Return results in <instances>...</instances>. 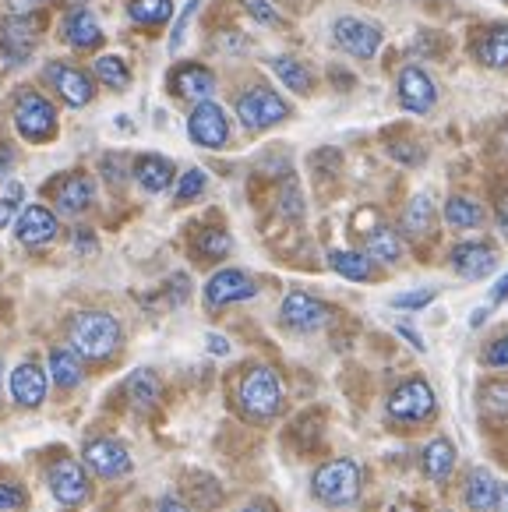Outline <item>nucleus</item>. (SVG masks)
Here are the masks:
<instances>
[{
    "mask_svg": "<svg viewBox=\"0 0 508 512\" xmlns=\"http://www.w3.org/2000/svg\"><path fill=\"white\" fill-rule=\"evenodd\" d=\"M120 325L106 311H82L71 318V347L89 361H106L120 350Z\"/></svg>",
    "mask_w": 508,
    "mask_h": 512,
    "instance_id": "f257e3e1",
    "label": "nucleus"
},
{
    "mask_svg": "<svg viewBox=\"0 0 508 512\" xmlns=\"http://www.w3.org/2000/svg\"><path fill=\"white\" fill-rule=\"evenodd\" d=\"M240 407L254 421H269L283 407V378L269 368V364H258L240 378Z\"/></svg>",
    "mask_w": 508,
    "mask_h": 512,
    "instance_id": "f03ea898",
    "label": "nucleus"
},
{
    "mask_svg": "<svg viewBox=\"0 0 508 512\" xmlns=\"http://www.w3.org/2000/svg\"><path fill=\"white\" fill-rule=\"evenodd\" d=\"M360 484H364V474L353 460H332L325 467L314 470L311 477V491L322 505H332V509H343V505L357 502Z\"/></svg>",
    "mask_w": 508,
    "mask_h": 512,
    "instance_id": "7ed1b4c3",
    "label": "nucleus"
},
{
    "mask_svg": "<svg viewBox=\"0 0 508 512\" xmlns=\"http://www.w3.org/2000/svg\"><path fill=\"white\" fill-rule=\"evenodd\" d=\"M15 128L29 142H50L57 135V106L36 89H25L15 99Z\"/></svg>",
    "mask_w": 508,
    "mask_h": 512,
    "instance_id": "20e7f679",
    "label": "nucleus"
},
{
    "mask_svg": "<svg viewBox=\"0 0 508 512\" xmlns=\"http://www.w3.org/2000/svg\"><path fill=\"white\" fill-rule=\"evenodd\" d=\"M286 113H290V106H286L272 89H265V85H258V89H247L244 96L237 99V117H240V124H244L247 131L272 128V124L286 121Z\"/></svg>",
    "mask_w": 508,
    "mask_h": 512,
    "instance_id": "39448f33",
    "label": "nucleus"
},
{
    "mask_svg": "<svg viewBox=\"0 0 508 512\" xmlns=\"http://www.w3.org/2000/svg\"><path fill=\"white\" fill-rule=\"evenodd\" d=\"M434 414V392L424 378H406L392 389L389 396V417L403 424H417V421H427Z\"/></svg>",
    "mask_w": 508,
    "mask_h": 512,
    "instance_id": "423d86ee",
    "label": "nucleus"
},
{
    "mask_svg": "<svg viewBox=\"0 0 508 512\" xmlns=\"http://www.w3.org/2000/svg\"><path fill=\"white\" fill-rule=\"evenodd\" d=\"M50 484V495L57 498V505L64 509H75L89 498V474H85V463L78 460H57L46 474Z\"/></svg>",
    "mask_w": 508,
    "mask_h": 512,
    "instance_id": "0eeeda50",
    "label": "nucleus"
},
{
    "mask_svg": "<svg viewBox=\"0 0 508 512\" xmlns=\"http://www.w3.org/2000/svg\"><path fill=\"white\" fill-rule=\"evenodd\" d=\"M187 135H191L195 145H202V149H223L226 138H230V124H226L223 106L212 103V99L195 103V110L187 117Z\"/></svg>",
    "mask_w": 508,
    "mask_h": 512,
    "instance_id": "6e6552de",
    "label": "nucleus"
},
{
    "mask_svg": "<svg viewBox=\"0 0 508 512\" xmlns=\"http://www.w3.org/2000/svg\"><path fill=\"white\" fill-rule=\"evenodd\" d=\"M329 304L318 301V297L304 294V290H293V294L283 297V308H279V322L293 332H314L329 322Z\"/></svg>",
    "mask_w": 508,
    "mask_h": 512,
    "instance_id": "1a4fd4ad",
    "label": "nucleus"
},
{
    "mask_svg": "<svg viewBox=\"0 0 508 512\" xmlns=\"http://www.w3.org/2000/svg\"><path fill=\"white\" fill-rule=\"evenodd\" d=\"M85 463L103 481H117V477L131 474V452L117 438H92V442H85Z\"/></svg>",
    "mask_w": 508,
    "mask_h": 512,
    "instance_id": "9d476101",
    "label": "nucleus"
},
{
    "mask_svg": "<svg viewBox=\"0 0 508 512\" xmlns=\"http://www.w3.org/2000/svg\"><path fill=\"white\" fill-rule=\"evenodd\" d=\"M332 39L343 46L350 57H360V61H371L381 46V29L367 18H339L332 25Z\"/></svg>",
    "mask_w": 508,
    "mask_h": 512,
    "instance_id": "9b49d317",
    "label": "nucleus"
},
{
    "mask_svg": "<svg viewBox=\"0 0 508 512\" xmlns=\"http://www.w3.org/2000/svg\"><path fill=\"white\" fill-rule=\"evenodd\" d=\"M254 294H258L254 279L240 269H219L216 276L205 283V304H209V308H226V304L251 301Z\"/></svg>",
    "mask_w": 508,
    "mask_h": 512,
    "instance_id": "f8f14e48",
    "label": "nucleus"
},
{
    "mask_svg": "<svg viewBox=\"0 0 508 512\" xmlns=\"http://www.w3.org/2000/svg\"><path fill=\"white\" fill-rule=\"evenodd\" d=\"M46 82L60 92V99L68 106H89L92 96H96V85L75 64H46Z\"/></svg>",
    "mask_w": 508,
    "mask_h": 512,
    "instance_id": "ddd939ff",
    "label": "nucleus"
},
{
    "mask_svg": "<svg viewBox=\"0 0 508 512\" xmlns=\"http://www.w3.org/2000/svg\"><path fill=\"white\" fill-rule=\"evenodd\" d=\"M399 103L410 113H431L438 103V89H434L431 75L424 68H403L399 71Z\"/></svg>",
    "mask_w": 508,
    "mask_h": 512,
    "instance_id": "4468645a",
    "label": "nucleus"
},
{
    "mask_svg": "<svg viewBox=\"0 0 508 512\" xmlns=\"http://www.w3.org/2000/svg\"><path fill=\"white\" fill-rule=\"evenodd\" d=\"M15 234L25 248H43L57 237V216L46 205H25L15 223Z\"/></svg>",
    "mask_w": 508,
    "mask_h": 512,
    "instance_id": "2eb2a0df",
    "label": "nucleus"
},
{
    "mask_svg": "<svg viewBox=\"0 0 508 512\" xmlns=\"http://www.w3.org/2000/svg\"><path fill=\"white\" fill-rule=\"evenodd\" d=\"M494 265H498V255H494V248L487 241H466L452 251V269H456L463 279L491 276Z\"/></svg>",
    "mask_w": 508,
    "mask_h": 512,
    "instance_id": "dca6fc26",
    "label": "nucleus"
},
{
    "mask_svg": "<svg viewBox=\"0 0 508 512\" xmlns=\"http://www.w3.org/2000/svg\"><path fill=\"white\" fill-rule=\"evenodd\" d=\"M46 382H50V375H46L36 361H25V364H18V368L11 371V396H15L18 407L32 410V407H39V403L46 400Z\"/></svg>",
    "mask_w": 508,
    "mask_h": 512,
    "instance_id": "f3484780",
    "label": "nucleus"
},
{
    "mask_svg": "<svg viewBox=\"0 0 508 512\" xmlns=\"http://www.w3.org/2000/svg\"><path fill=\"white\" fill-rule=\"evenodd\" d=\"M498 491H501V484L494 481L491 470H484V467L470 470V474H466V484H463L466 509H473V512H498Z\"/></svg>",
    "mask_w": 508,
    "mask_h": 512,
    "instance_id": "a211bd4d",
    "label": "nucleus"
},
{
    "mask_svg": "<svg viewBox=\"0 0 508 512\" xmlns=\"http://www.w3.org/2000/svg\"><path fill=\"white\" fill-rule=\"evenodd\" d=\"M170 85L177 96L191 99V103H205V99L216 92V78H212V71L202 68V64H184V68H177Z\"/></svg>",
    "mask_w": 508,
    "mask_h": 512,
    "instance_id": "6ab92c4d",
    "label": "nucleus"
},
{
    "mask_svg": "<svg viewBox=\"0 0 508 512\" xmlns=\"http://www.w3.org/2000/svg\"><path fill=\"white\" fill-rule=\"evenodd\" d=\"M64 43L78 46V50H96L103 43V29H99L96 15H89L85 8H75L68 18H64V29H60Z\"/></svg>",
    "mask_w": 508,
    "mask_h": 512,
    "instance_id": "aec40b11",
    "label": "nucleus"
},
{
    "mask_svg": "<svg viewBox=\"0 0 508 512\" xmlns=\"http://www.w3.org/2000/svg\"><path fill=\"white\" fill-rule=\"evenodd\" d=\"M135 181L142 184L149 195H159V191H166L173 184V163L166 156H156V152L138 156L135 159Z\"/></svg>",
    "mask_w": 508,
    "mask_h": 512,
    "instance_id": "412c9836",
    "label": "nucleus"
},
{
    "mask_svg": "<svg viewBox=\"0 0 508 512\" xmlns=\"http://www.w3.org/2000/svg\"><path fill=\"white\" fill-rule=\"evenodd\" d=\"M92 202H96V184H92V177L75 174V177H68V181L60 184L57 209L64 212V216H78V212H85Z\"/></svg>",
    "mask_w": 508,
    "mask_h": 512,
    "instance_id": "4be33fe9",
    "label": "nucleus"
},
{
    "mask_svg": "<svg viewBox=\"0 0 508 512\" xmlns=\"http://www.w3.org/2000/svg\"><path fill=\"white\" fill-rule=\"evenodd\" d=\"M456 470V445L449 438H434L424 449V474L431 477L434 484H445Z\"/></svg>",
    "mask_w": 508,
    "mask_h": 512,
    "instance_id": "5701e85b",
    "label": "nucleus"
},
{
    "mask_svg": "<svg viewBox=\"0 0 508 512\" xmlns=\"http://www.w3.org/2000/svg\"><path fill=\"white\" fill-rule=\"evenodd\" d=\"M50 378L60 385V389H75V385L85 378L82 354L71 347H53L50 350Z\"/></svg>",
    "mask_w": 508,
    "mask_h": 512,
    "instance_id": "b1692460",
    "label": "nucleus"
},
{
    "mask_svg": "<svg viewBox=\"0 0 508 512\" xmlns=\"http://www.w3.org/2000/svg\"><path fill=\"white\" fill-rule=\"evenodd\" d=\"M124 392H127V400H131V407H135V410H152V407H156V400H159V378H156V371H152V368L131 371Z\"/></svg>",
    "mask_w": 508,
    "mask_h": 512,
    "instance_id": "393cba45",
    "label": "nucleus"
},
{
    "mask_svg": "<svg viewBox=\"0 0 508 512\" xmlns=\"http://www.w3.org/2000/svg\"><path fill=\"white\" fill-rule=\"evenodd\" d=\"M329 265L339 272V276L353 279V283H367V279H374V262L367 258V251L336 248V251H329Z\"/></svg>",
    "mask_w": 508,
    "mask_h": 512,
    "instance_id": "a878e982",
    "label": "nucleus"
},
{
    "mask_svg": "<svg viewBox=\"0 0 508 512\" xmlns=\"http://www.w3.org/2000/svg\"><path fill=\"white\" fill-rule=\"evenodd\" d=\"M477 57L487 64V68L508 71V25H491V29L480 36Z\"/></svg>",
    "mask_w": 508,
    "mask_h": 512,
    "instance_id": "bb28decb",
    "label": "nucleus"
},
{
    "mask_svg": "<svg viewBox=\"0 0 508 512\" xmlns=\"http://www.w3.org/2000/svg\"><path fill=\"white\" fill-rule=\"evenodd\" d=\"M367 258L378 265H396L403 258V237L389 226H378L371 237H367Z\"/></svg>",
    "mask_w": 508,
    "mask_h": 512,
    "instance_id": "cd10ccee",
    "label": "nucleus"
},
{
    "mask_svg": "<svg viewBox=\"0 0 508 512\" xmlns=\"http://www.w3.org/2000/svg\"><path fill=\"white\" fill-rule=\"evenodd\" d=\"M431 226H434V202L427 195L410 198V205H406V212H403V234L420 241V237L431 234Z\"/></svg>",
    "mask_w": 508,
    "mask_h": 512,
    "instance_id": "c85d7f7f",
    "label": "nucleus"
},
{
    "mask_svg": "<svg viewBox=\"0 0 508 512\" xmlns=\"http://www.w3.org/2000/svg\"><path fill=\"white\" fill-rule=\"evenodd\" d=\"M445 219H449V226H456V230H473V226L484 223V205L470 195H452L449 202H445Z\"/></svg>",
    "mask_w": 508,
    "mask_h": 512,
    "instance_id": "c756f323",
    "label": "nucleus"
},
{
    "mask_svg": "<svg viewBox=\"0 0 508 512\" xmlns=\"http://www.w3.org/2000/svg\"><path fill=\"white\" fill-rule=\"evenodd\" d=\"M127 15L138 25H163L173 15V0H127Z\"/></svg>",
    "mask_w": 508,
    "mask_h": 512,
    "instance_id": "7c9ffc66",
    "label": "nucleus"
},
{
    "mask_svg": "<svg viewBox=\"0 0 508 512\" xmlns=\"http://www.w3.org/2000/svg\"><path fill=\"white\" fill-rule=\"evenodd\" d=\"M32 22H36V18H15V22H8L0 29V43L8 46V50H15V61L29 53L32 36H36V25Z\"/></svg>",
    "mask_w": 508,
    "mask_h": 512,
    "instance_id": "2f4dec72",
    "label": "nucleus"
},
{
    "mask_svg": "<svg viewBox=\"0 0 508 512\" xmlns=\"http://www.w3.org/2000/svg\"><path fill=\"white\" fill-rule=\"evenodd\" d=\"M272 71H276V78L286 85V89L311 92V71H307L300 61H293V57H276V61H272Z\"/></svg>",
    "mask_w": 508,
    "mask_h": 512,
    "instance_id": "473e14b6",
    "label": "nucleus"
},
{
    "mask_svg": "<svg viewBox=\"0 0 508 512\" xmlns=\"http://www.w3.org/2000/svg\"><path fill=\"white\" fill-rule=\"evenodd\" d=\"M480 410L487 417H508V382H487L480 389Z\"/></svg>",
    "mask_w": 508,
    "mask_h": 512,
    "instance_id": "72a5a7b5",
    "label": "nucleus"
},
{
    "mask_svg": "<svg viewBox=\"0 0 508 512\" xmlns=\"http://www.w3.org/2000/svg\"><path fill=\"white\" fill-rule=\"evenodd\" d=\"M96 78H103V85H110V89H117V92L131 85V71H127V64L120 61V57H99Z\"/></svg>",
    "mask_w": 508,
    "mask_h": 512,
    "instance_id": "f704fd0d",
    "label": "nucleus"
},
{
    "mask_svg": "<svg viewBox=\"0 0 508 512\" xmlns=\"http://www.w3.org/2000/svg\"><path fill=\"white\" fill-rule=\"evenodd\" d=\"M195 248L202 258H223V255H230L233 241H230V234H223V230H202Z\"/></svg>",
    "mask_w": 508,
    "mask_h": 512,
    "instance_id": "c9c22d12",
    "label": "nucleus"
},
{
    "mask_svg": "<svg viewBox=\"0 0 508 512\" xmlns=\"http://www.w3.org/2000/svg\"><path fill=\"white\" fill-rule=\"evenodd\" d=\"M22 198H25L22 184H8V191H4V198H0V230L11 226V223H18V216H22V212H18Z\"/></svg>",
    "mask_w": 508,
    "mask_h": 512,
    "instance_id": "e433bc0d",
    "label": "nucleus"
},
{
    "mask_svg": "<svg viewBox=\"0 0 508 512\" xmlns=\"http://www.w3.org/2000/svg\"><path fill=\"white\" fill-rule=\"evenodd\" d=\"M205 184H209L205 170H187V174L177 181V202H195V198L205 191Z\"/></svg>",
    "mask_w": 508,
    "mask_h": 512,
    "instance_id": "4c0bfd02",
    "label": "nucleus"
},
{
    "mask_svg": "<svg viewBox=\"0 0 508 512\" xmlns=\"http://www.w3.org/2000/svg\"><path fill=\"white\" fill-rule=\"evenodd\" d=\"M25 509V491L18 481H0V512Z\"/></svg>",
    "mask_w": 508,
    "mask_h": 512,
    "instance_id": "58836bf2",
    "label": "nucleus"
},
{
    "mask_svg": "<svg viewBox=\"0 0 508 512\" xmlns=\"http://www.w3.org/2000/svg\"><path fill=\"white\" fill-rule=\"evenodd\" d=\"M431 301H434V290L424 287V290H410V294L392 297V308H399V311H420V308H427Z\"/></svg>",
    "mask_w": 508,
    "mask_h": 512,
    "instance_id": "ea45409f",
    "label": "nucleus"
},
{
    "mask_svg": "<svg viewBox=\"0 0 508 512\" xmlns=\"http://www.w3.org/2000/svg\"><path fill=\"white\" fill-rule=\"evenodd\" d=\"M247 8V15L254 18V22H262V25H279V15L276 8H272L269 0H240Z\"/></svg>",
    "mask_w": 508,
    "mask_h": 512,
    "instance_id": "a19ab883",
    "label": "nucleus"
},
{
    "mask_svg": "<svg viewBox=\"0 0 508 512\" xmlns=\"http://www.w3.org/2000/svg\"><path fill=\"white\" fill-rule=\"evenodd\" d=\"M484 364L487 368H508V336L494 339L491 347L484 350Z\"/></svg>",
    "mask_w": 508,
    "mask_h": 512,
    "instance_id": "79ce46f5",
    "label": "nucleus"
},
{
    "mask_svg": "<svg viewBox=\"0 0 508 512\" xmlns=\"http://www.w3.org/2000/svg\"><path fill=\"white\" fill-rule=\"evenodd\" d=\"M195 11H198V0H191L184 8V15H180V22H177V29H173V36H170V46H180L184 43V32H187V22L195 18Z\"/></svg>",
    "mask_w": 508,
    "mask_h": 512,
    "instance_id": "37998d69",
    "label": "nucleus"
},
{
    "mask_svg": "<svg viewBox=\"0 0 508 512\" xmlns=\"http://www.w3.org/2000/svg\"><path fill=\"white\" fill-rule=\"evenodd\" d=\"M156 512H191V509H187L184 498L173 495V491H170V495H163V498L156 502Z\"/></svg>",
    "mask_w": 508,
    "mask_h": 512,
    "instance_id": "c03bdc74",
    "label": "nucleus"
},
{
    "mask_svg": "<svg viewBox=\"0 0 508 512\" xmlns=\"http://www.w3.org/2000/svg\"><path fill=\"white\" fill-rule=\"evenodd\" d=\"M494 216H498V230L508 237V188L498 195V205H494Z\"/></svg>",
    "mask_w": 508,
    "mask_h": 512,
    "instance_id": "a18cd8bd",
    "label": "nucleus"
},
{
    "mask_svg": "<svg viewBox=\"0 0 508 512\" xmlns=\"http://www.w3.org/2000/svg\"><path fill=\"white\" fill-rule=\"evenodd\" d=\"M11 170H15V149H11V145H0V181H4Z\"/></svg>",
    "mask_w": 508,
    "mask_h": 512,
    "instance_id": "49530a36",
    "label": "nucleus"
},
{
    "mask_svg": "<svg viewBox=\"0 0 508 512\" xmlns=\"http://www.w3.org/2000/svg\"><path fill=\"white\" fill-rule=\"evenodd\" d=\"M205 343H209V350H212L216 357H226V354H230V339H226V336H216V332H212V336L205 339Z\"/></svg>",
    "mask_w": 508,
    "mask_h": 512,
    "instance_id": "de8ad7c7",
    "label": "nucleus"
},
{
    "mask_svg": "<svg viewBox=\"0 0 508 512\" xmlns=\"http://www.w3.org/2000/svg\"><path fill=\"white\" fill-rule=\"evenodd\" d=\"M491 301H494V304L508 301V272H505V276H501L498 283H494V287H491Z\"/></svg>",
    "mask_w": 508,
    "mask_h": 512,
    "instance_id": "09e8293b",
    "label": "nucleus"
},
{
    "mask_svg": "<svg viewBox=\"0 0 508 512\" xmlns=\"http://www.w3.org/2000/svg\"><path fill=\"white\" fill-rule=\"evenodd\" d=\"M39 4H46V0H8V8L11 11H22V15H25V11H36Z\"/></svg>",
    "mask_w": 508,
    "mask_h": 512,
    "instance_id": "8fccbe9b",
    "label": "nucleus"
},
{
    "mask_svg": "<svg viewBox=\"0 0 508 512\" xmlns=\"http://www.w3.org/2000/svg\"><path fill=\"white\" fill-rule=\"evenodd\" d=\"M75 248H78V251H96V241H92V234L78 230V234H75Z\"/></svg>",
    "mask_w": 508,
    "mask_h": 512,
    "instance_id": "3c124183",
    "label": "nucleus"
},
{
    "mask_svg": "<svg viewBox=\"0 0 508 512\" xmlns=\"http://www.w3.org/2000/svg\"><path fill=\"white\" fill-rule=\"evenodd\" d=\"M399 336H403L406 343H413V347H417V350H424V339H420L413 329H406V325H399Z\"/></svg>",
    "mask_w": 508,
    "mask_h": 512,
    "instance_id": "603ef678",
    "label": "nucleus"
},
{
    "mask_svg": "<svg viewBox=\"0 0 508 512\" xmlns=\"http://www.w3.org/2000/svg\"><path fill=\"white\" fill-rule=\"evenodd\" d=\"M498 512H508V484H501L498 491Z\"/></svg>",
    "mask_w": 508,
    "mask_h": 512,
    "instance_id": "864d4df0",
    "label": "nucleus"
},
{
    "mask_svg": "<svg viewBox=\"0 0 508 512\" xmlns=\"http://www.w3.org/2000/svg\"><path fill=\"white\" fill-rule=\"evenodd\" d=\"M240 512H272V509H269V505H265V502H247Z\"/></svg>",
    "mask_w": 508,
    "mask_h": 512,
    "instance_id": "5fc2aeb1",
    "label": "nucleus"
},
{
    "mask_svg": "<svg viewBox=\"0 0 508 512\" xmlns=\"http://www.w3.org/2000/svg\"><path fill=\"white\" fill-rule=\"evenodd\" d=\"M0 385H4V364H0Z\"/></svg>",
    "mask_w": 508,
    "mask_h": 512,
    "instance_id": "6e6d98bb",
    "label": "nucleus"
}]
</instances>
